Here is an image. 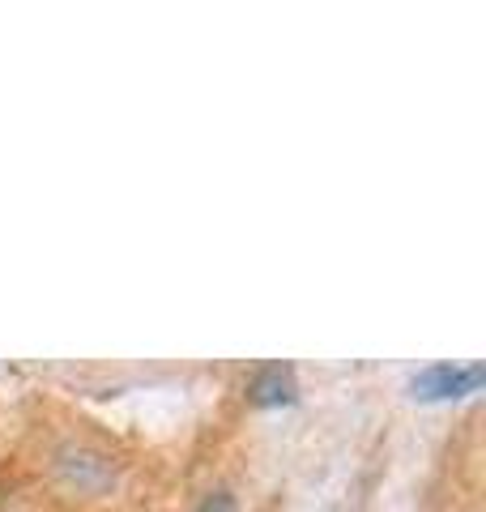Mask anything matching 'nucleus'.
Wrapping results in <instances>:
<instances>
[{"instance_id":"7ed1b4c3","label":"nucleus","mask_w":486,"mask_h":512,"mask_svg":"<svg viewBox=\"0 0 486 512\" xmlns=\"http://www.w3.org/2000/svg\"><path fill=\"white\" fill-rule=\"evenodd\" d=\"M295 397H299V380H295V367L290 363H261L248 380V402L261 410L290 406Z\"/></svg>"},{"instance_id":"f257e3e1","label":"nucleus","mask_w":486,"mask_h":512,"mask_svg":"<svg viewBox=\"0 0 486 512\" xmlns=\"http://www.w3.org/2000/svg\"><path fill=\"white\" fill-rule=\"evenodd\" d=\"M482 380V363H427L423 372L410 376V397H418V402H461V397L482 389Z\"/></svg>"},{"instance_id":"20e7f679","label":"nucleus","mask_w":486,"mask_h":512,"mask_svg":"<svg viewBox=\"0 0 486 512\" xmlns=\"http://www.w3.org/2000/svg\"><path fill=\"white\" fill-rule=\"evenodd\" d=\"M192 512H235V495L231 491H209V495H201V504Z\"/></svg>"},{"instance_id":"f03ea898","label":"nucleus","mask_w":486,"mask_h":512,"mask_svg":"<svg viewBox=\"0 0 486 512\" xmlns=\"http://www.w3.org/2000/svg\"><path fill=\"white\" fill-rule=\"evenodd\" d=\"M52 470H56L60 483L69 491H77V495H99V491H107L111 483H116V466H111V457L99 453V448H90V444L56 448Z\"/></svg>"}]
</instances>
